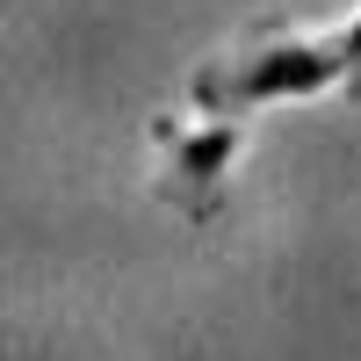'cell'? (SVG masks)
<instances>
[{
  "mask_svg": "<svg viewBox=\"0 0 361 361\" xmlns=\"http://www.w3.org/2000/svg\"><path fill=\"white\" fill-rule=\"evenodd\" d=\"M325 87H347V58L333 44V29L304 37V29L267 22L260 37H246L238 51L209 58L195 73V87H188V102L202 116H253L267 102H311Z\"/></svg>",
  "mask_w": 361,
  "mask_h": 361,
  "instance_id": "1",
  "label": "cell"
},
{
  "mask_svg": "<svg viewBox=\"0 0 361 361\" xmlns=\"http://www.w3.org/2000/svg\"><path fill=\"white\" fill-rule=\"evenodd\" d=\"M152 152H159V195L180 209V217L209 224L224 202L231 159L246 152V123L238 116H209V123H173L159 116L152 123Z\"/></svg>",
  "mask_w": 361,
  "mask_h": 361,
  "instance_id": "2",
  "label": "cell"
},
{
  "mask_svg": "<svg viewBox=\"0 0 361 361\" xmlns=\"http://www.w3.org/2000/svg\"><path fill=\"white\" fill-rule=\"evenodd\" d=\"M333 44H340V58H347V94H361V8L333 29Z\"/></svg>",
  "mask_w": 361,
  "mask_h": 361,
  "instance_id": "3",
  "label": "cell"
}]
</instances>
